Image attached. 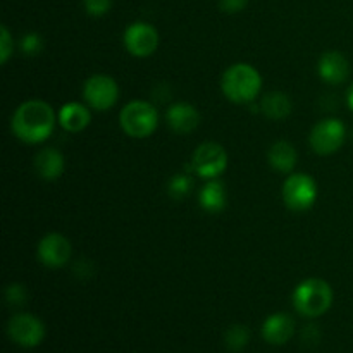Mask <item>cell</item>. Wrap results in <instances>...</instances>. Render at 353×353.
<instances>
[{"mask_svg": "<svg viewBox=\"0 0 353 353\" xmlns=\"http://www.w3.org/2000/svg\"><path fill=\"white\" fill-rule=\"evenodd\" d=\"M59 123L55 110L43 100H26L21 103L10 119V131L17 140L30 145L47 141Z\"/></svg>", "mask_w": 353, "mask_h": 353, "instance_id": "1", "label": "cell"}, {"mask_svg": "<svg viewBox=\"0 0 353 353\" xmlns=\"http://www.w3.org/2000/svg\"><path fill=\"white\" fill-rule=\"evenodd\" d=\"M221 90L233 103H252L262 90V76L247 62L231 64L221 78Z\"/></svg>", "mask_w": 353, "mask_h": 353, "instance_id": "2", "label": "cell"}, {"mask_svg": "<svg viewBox=\"0 0 353 353\" xmlns=\"http://www.w3.org/2000/svg\"><path fill=\"white\" fill-rule=\"evenodd\" d=\"M293 307L303 317H321L331 309L334 300L333 288L326 279L309 278L303 279L293 290Z\"/></svg>", "mask_w": 353, "mask_h": 353, "instance_id": "3", "label": "cell"}, {"mask_svg": "<svg viewBox=\"0 0 353 353\" xmlns=\"http://www.w3.org/2000/svg\"><path fill=\"white\" fill-rule=\"evenodd\" d=\"M119 126L130 138L143 140L152 137L159 126V112L147 100H131L121 109Z\"/></svg>", "mask_w": 353, "mask_h": 353, "instance_id": "4", "label": "cell"}, {"mask_svg": "<svg viewBox=\"0 0 353 353\" xmlns=\"http://www.w3.org/2000/svg\"><path fill=\"white\" fill-rule=\"evenodd\" d=\"M317 183L307 172H292L283 183V202L290 210L303 212L316 203Z\"/></svg>", "mask_w": 353, "mask_h": 353, "instance_id": "5", "label": "cell"}, {"mask_svg": "<svg viewBox=\"0 0 353 353\" xmlns=\"http://www.w3.org/2000/svg\"><path fill=\"white\" fill-rule=\"evenodd\" d=\"M228 168V154L216 141H203L192 155V169L203 179H217Z\"/></svg>", "mask_w": 353, "mask_h": 353, "instance_id": "6", "label": "cell"}, {"mask_svg": "<svg viewBox=\"0 0 353 353\" xmlns=\"http://www.w3.org/2000/svg\"><path fill=\"white\" fill-rule=\"evenodd\" d=\"M83 99L86 105L97 112L112 109L119 100V86L109 74H93L83 85Z\"/></svg>", "mask_w": 353, "mask_h": 353, "instance_id": "7", "label": "cell"}, {"mask_svg": "<svg viewBox=\"0 0 353 353\" xmlns=\"http://www.w3.org/2000/svg\"><path fill=\"white\" fill-rule=\"evenodd\" d=\"M345 138H347L345 124L336 117H326L312 128L309 143L317 155H331L343 147Z\"/></svg>", "mask_w": 353, "mask_h": 353, "instance_id": "8", "label": "cell"}, {"mask_svg": "<svg viewBox=\"0 0 353 353\" xmlns=\"http://www.w3.org/2000/svg\"><path fill=\"white\" fill-rule=\"evenodd\" d=\"M7 334L10 341L23 348H34L43 341L45 324L37 316L28 312L16 314L7 323Z\"/></svg>", "mask_w": 353, "mask_h": 353, "instance_id": "9", "label": "cell"}, {"mask_svg": "<svg viewBox=\"0 0 353 353\" xmlns=\"http://www.w3.org/2000/svg\"><path fill=\"white\" fill-rule=\"evenodd\" d=\"M123 41L126 50L133 57L145 59L154 55L157 50L159 33L152 24L145 23V21H137L124 30Z\"/></svg>", "mask_w": 353, "mask_h": 353, "instance_id": "10", "label": "cell"}, {"mask_svg": "<svg viewBox=\"0 0 353 353\" xmlns=\"http://www.w3.org/2000/svg\"><path fill=\"white\" fill-rule=\"evenodd\" d=\"M72 255L71 241L61 233H47L37 247V257L45 268L61 269L69 264Z\"/></svg>", "mask_w": 353, "mask_h": 353, "instance_id": "11", "label": "cell"}, {"mask_svg": "<svg viewBox=\"0 0 353 353\" xmlns=\"http://www.w3.org/2000/svg\"><path fill=\"white\" fill-rule=\"evenodd\" d=\"M317 72L321 79L330 85H341L350 76V64L343 54L336 50L324 52L317 62Z\"/></svg>", "mask_w": 353, "mask_h": 353, "instance_id": "12", "label": "cell"}, {"mask_svg": "<svg viewBox=\"0 0 353 353\" xmlns=\"http://www.w3.org/2000/svg\"><path fill=\"white\" fill-rule=\"evenodd\" d=\"M165 121L169 128L178 134H190L200 124V112L190 102H176L168 107Z\"/></svg>", "mask_w": 353, "mask_h": 353, "instance_id": "13", "label": "cell"}, {"mask_svg": "<svg viewBox=\"0 0 353 353\" xmlns=\"http://www.w3.org/2000/svg\"><path fill=\"white\" fill-rule=\"evenodd\" d=\"M261 333L269 345H285L295 333V321L286 312L272 314L264 321Z\"/></svg>", "mask_w": 353, "mask_h": 353, "instance_id": "14", "label": "cell"}, {"mask_svg": "<svg viewBox=\"0 0 353 353\" xmlns=\"http://www.w3.org/2000/svg\"><path fill=\"white\" fill-rule=\"evenodd\" d=\"M34 171L43 181H57L65 171V159L57 148H41L34 155Z\"/></svg>", "mask_w": 353, "mask_h": 353, "instance_id": "15", "label": "cell"}, {"mask_svg": "<svg viewBox=\"0 0 353 353\" xmlns=\"http://www.w3.org/2000/svg\"><path fill=\"white\" fill-rule=\"evenodd\" d=\"M57 121L61 128L68 133H81L92 121V112L88 105L81 102H68L59 109Z\"/></svg>", "mask_w": 353, "mask_h": 353, "instance_id": "16", "label": "cell"}, {"mask_svg": "<svg viewBox=\"0 0 353 353\" xmlns=\"http://www.w3.org/2000/svg\"><path fill=\"white\" fill-rule=\"evenodd\" d=\"M199 203L209 214L223 212L228 203L224 183L219 181V179H207V183L202 186L199 193Z\"/></svg>", "mask_w": 353, "mask_h": 353, "instance_id": "17", "label": "cell"}, {"mask_svg": "<svg viewBox=\"0 0 353 353\" xmlns=\"http://www.w3.org/2000/svg\"><path fill=\"white\" fill-rule=\"evenodd\" d=\"M268 161L274 171L283 172V174H292L295 169L299 155H296L295 147L290 141L279 140L271 145L268 152Z\"/></svg>", "mask_w": 353, "mask_h": 353, "instance_id": "18", "label": "cell"}, {"mask_svg": "<svg viewBox=\"0 0 353 353\" xmlns=\"http://www.w3.org/2000/svg\"><path fill=\"white\" fill-rule=\"evenodd\" d=\"M261 110L272 121H283L292 114V100L283 92H269L262 97Z\"/></svg>", "mask_w": 353, "mask_h": 353, "instance_id": "19", "label": "cell"}, {"mask_svg": "<svg viewBox=\"0 0 353 353\" xmlns=\"http://www.w3.org/2000/svg\"><path fill=\"white\" fill-rule=\"evenodd\" d=\"M193 188V178L190 172H178L168 181V193L171 199L183 200L190 195Z\"/></svg>", "mask_w": 353, "mask_h": 353, "instance_id": "20", "label": "cell"}, {"mask_svg": "<svg viewBox=\"0 0 353 353\" xmlns=\"http://www.w3.org/2000/svg\"><path fill=\"white\" fill-rule=\"evenodd\" d=\"M224 341H226V347L230 348V350H243L248 345V341H250V330H248L247 326H243V324H234V326H231L230 330L226 331Z\"/></svg>", "mask_w": 353, "mask_h": 353, "instance_id": "21", "label": "cell"}, {"mask_svg": "<svg viewBox=\"0 0 353 353\" xmlns=\"http://www.w3.org/2000/svg\"><path fill=\"white\" fill-rule=\"evenodd\" d=\"M28 292L23 285L19 283H12L6 288V302L9 303L10 307H21L26 303Z\"/></svg>", "mask_w": 353, "mask_h": 353, "instance_id": "22", "label": "cell"}, {"mask_svg": "<svg viewBox=\"0 0 353 353\" xmlns=\"http://www.w3.org/2000/svg\"><path fill=\"white\" fill-rule=\"evenodd\" d=\"M14 52V40L10 31L7 30L6 24L0 26V62L2 64H7V61L10 59Z\"/></svg>", "mask_w": 353, "mask_h": 353, "instance_id": "23", "label": "cell"}, {"mask_svg": "<svg viewBox=\"0 0 353 353\" xmlns=\"http://www.w3.org/2000/svg\"><path fill=\"white\" fill-rule=\"evenodd\" d=\"M41 48H43V40L38 33H28L21 38V50L26 55L40 54Z\"/></svg>", "mask_w": 353, "mask_h": 353, "instance_id": "24", "label": "cell"}, {"mask_svg": "<svg viewBox=\"0 0 353 353\" xmlns=\"http://www.w3.org/2000/svg\"><path fill=\"white\" fill-rule=\"evenodd\" d=\"M85 3V9L90 16L93 17H102L112 7V0H83Z\"/></svg>", "mask_w": 353, "mask_h": 353, "instance_id": "25", "label": "cell"}, {"mask_svg": "<svg viewBox=\"0 0 353 353\" xmlns=\"http://www.w3.org/2000/svg\"><path fill=\"white\" fill-rule=\"evenodd\" d=\"M248 0H219V7L228 14H236L245 9Z\"/></svg>", "mask_w": 353, "mask_h": 353, "instance_id": "26", "label": "cell"}, {"mask_svg": "<svg viewBox=\"0 0 353 353\" xmlns=\"http://www.w3.org/2000/svg\"><path fill=\"white\" fill-rule=\"evenodd\" d=\"M347 103H348V107H350V109L353 110V83H352L350 88H348V92H347Z\"/></svg>", "mask_w": 353, "mask_h": 353, "instance_id": "27", "label": "cell"}]
</instances>
